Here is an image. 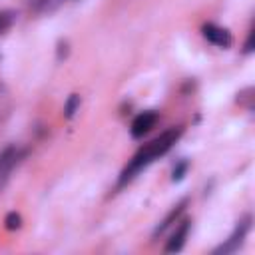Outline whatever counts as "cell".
<instances>
[{
	"label": "cell",
	"instance_id": "1",
	"mask_svg": "<svg viewBox=\"0 0 255 255\" xmlns=\"http://www.w3.org/2000/svg\"><path fill=\"white\" fill-rule=\"evenodd\" d=\"M181 133H183V128H181V126L169 128V129H165L163 133H159L155 139H151L149 143H145L143 147H139V149L133 153V157L129 159V163L124 167V171H122V175H120V185L131 181V179H133L143 167H147L155 157H159V155H163L165 151H169L171 145L181 137Z\"/></svg>",
	"mask_w": 255,
	"mask_h": 255
},
{
	"label": "cell",
	"instance_id": "2",
	"mask_svg": "<svg viewBox=\"0 0 255 255\" xmlns=\"http://www.w3.org/2000/svg\"><path fill=\"white\" fill-rule=\"evenodd\" d=\"M249 227H251V217H249V215H245V217H243V219L237 223V227H235V231L229 235V239H227L223 245H219V247H217L213 253H215V255H219V253L227 255V253L237 251V249H239V245L243 243V239H245V235H247Z\"/></svg>",
	"mask_w": 255,
	"mask_h": 255
},
{
	"label": "cell",
	"instance_id": "3",
	"mask_svg": "<svg viewBox=\"0 0 255 255\" xmlns=\"http://www.w3.org/2000/svg\"><path fill=\"white\" fill-rule=\"evenodd\" d=\"M18 161H20V151L14 145H8L0 151V193L4 191V187L10 179V173L18 165Z\"/></svg>",
	"mask_w": 255,
	"mask_h": 255
},
{
	"label": "cell",
	"instance_id": "4",
	"mask_svg": "<svg viewBox=\"0 0 255 255\" xmlns=\"http://www.w3.org/2000/svg\"><path fill=\"white\" fill-rule=\"evenodd\" d=\"M201 34H203V38H205L207 42H211V44H215V46H219V48H229L231 42H233L229 30H225V28H221V26H217V24H203Z\"/></svg>",
	"mask_w": 255,
	"mask_h": 255
},
{
	"label": "cell",
	"instance_id": "5",
	"mask_svg": "<svg viewBox=\"0 0 255 255\" xmlns=\"http://www.w3.org/2000/svg\"><path fill=\"white\" fill-rule=\"evenodd\" d=\"M155 122H157V112L155 110H147V112H141V114H137L135 116V120L131 122V128H129V131H131V137H143L153 126H155Z\"/></svg>",
	"mask_w": 255,
	"mask_h": 255
},
{
	"label": "cell",
	"instance_id": "6",
	"mask_svg": "<svg viewBox=\"0 0 255 255\" xmlns=\"http://www.w3.org/2000/svg\"><path fill=\"white\" fill-rule=\"evenodd\" d=\"M189 227H191V221H189V219H183L181 225L175 229V233L171 235V239H169L167 245H165V251H167V253L181 251V247H183V243H185V237H187V233H189Z\"/></svg>",
	"mask_w": 255,
	"mask_h": 255
},
{
	"label": "cell",
	"instance_id": "7",
	"mask_svg": "<svg viewBox=\"0 0 255 255\" xmlns=\"http://www.w3.org/2000/svg\"><path fill=\"white\" fill-rule=\"evenodd\" d=\"M185 205H187V199H181L177 205H173V207H171V211H169V213H167V215H165V217H163V219L157 223V227L153 229V237L161 235V233H163V231H165V229H167V227H169V225H171V223H173V221H175V219H177V217L183 213Z\"/></svg>",
	"mask_w": 255,
	"mask_h": 255
},
{
	"label": "cell",
	"instance_id": "8",
	"mask_svg": "<svg viewBox=\"0 0 255 255\" xmlns=\"http://www.w3.org/2000/svg\"><path fill=\"white\" fill-rule=\"evenodd\" d=\"M66 0H28V8L34 12H54Z\"/></svg>",
	"mask_w": 255,
	"mask_h": 255
},
{
	"label": "cell",
	"instance_id": "9",
	"mask_svg": "<svg viewBox=\"0 0 255 255\" xmlns=\"http://www.w3.org/2000/svg\"><path fill=\"white\" fill-rule=\"evenodd\" d=\"M14 20H16V12L14 10H0V34L8 32L12 28Z\"/></svg>",
	"mask_w": 255,
	"mask_h": 255
},
{
	"label": "cell",
	"instance_id": "10",
	"mask_svg": "<svg viewBox=\"0 0 255 255\" xmlns=\"http://www.w3.org/2000/svg\"><path fill=\"white\" fill-rule=\"evenodd\" d=\"M78 108H80V96H78V94H72V96L68 98L66 106H64V116H66V118H72Z\"/></svg>",
	"mask_w": 255,
	"mask_h": 255
},
{
	"label": "cell",
	"instance_id": "11",
	"mask_svg": "<svg viewBox=\"0 0 255 255\" xmlns=\"http://www.w3.org/2000/svg\"><path fill=\"white\" fill-rule=\"evenodd\" d=\"M4 225H6V229H8V231L20 229V225H22V217H20V213L10 211V213L4 217Z\"/></svg>",
	"mask_w": 255,
	"mask_h": 255
},
{
	"label": "cell",
	"instance_id": "12",
	"mask_svg": "<svg viewBox=\"0 0 255 255\" xmlns=\"http://www.w3.org/2000/svg\"><path fill=\"white\" fill-rule=\"evenodd\" d=\"M185 171H187V161H179V163L173 167V175H171V181H179V179H183Z\"/></svg>",
	"mask_w": 255,
	"mask_h": 255
},
{
	"label": "cell",
	"instance_id": "13",
	"mask_svg": "<svg viewBox=\"0 0 255 255\" xmlns=\"http://www.w3.org/2000/svg\"><path fill=\"white\" fill-rule=\"evenodd\" d=\"M66 56H68V42H60L58 44V60H62Z\"/></svg>",
	"mask_w": 255,
	"mask_h": 255
},
{
	"label": "cell",
	"instance_id": "14",
	"mask_svg": "<svg viewBox=\"0 0 255 255\" xmlns=\"http://www.w3.org/2000/svg\"><path fill=\"white\" fill-rule=\"evenodd\" d=\"M253 38H255V34L251 32L249 38H247V42H245V52H251L253 50Z\"/></svg>",
	"mask_w": 255,
	"mask_h": 255
},
{
	"label": "cell",
	"instance_id": "15",
	"mask_svg": "<svg viewBox=\"0 0 255 255\" xmlns=\"http://www.w3.org/2000/svg\"><path fill=\"white\" fill-rule=\"evenodd\" d=\"M2 96H4V86L0 84V100H2Z\"/></svg>",
	"mask_w": 255,
	"mask_h": 255
}]
</instances>
